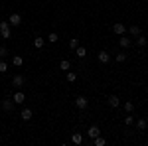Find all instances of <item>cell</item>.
I'll use <instances>...</instances> for the list:
<instances>
[{
    "label": "cell",
    "mask_w": 148,
    "mask_h": 146,
    "mask_svg": "<svg viewBox=\"0 0 148 146\" xmlns=\"http://www.w3.org/2000/svg\"><path fill=\"white\" fill-rule=\"evenodd\" d=\"M12 63H14L16 67H22V65H24V59L20 56H14V57H12Z\"/></svg>",
    "instance_id": "19"
},
{
    "label": "cell",
    "mask_w": 148,
    "mask_h": 146,
    "mask_svg": "<svg viewBox=\"0 0 148 146\" xmlns=\"http://www.w3.org/2000/svg\"><path fill=\"white\" fill-rule=\"evenodd\" d=\"M87 134H89V138H97V136L101 134V128L97 126V124H93V126H89V130H87Z\"/></svg>",
    "instance_id": "7"
},
{
    "label": "cell",
    "mask_w": 148,
    "mask_h": 146,
    "mask_svg": "<svg viewBox=\"0 0 148 146\" xmlns=\"http://www.w3.org/2000/svg\"><path fill=\"white\" fill-rule=\"evenodd\" d=\"M119 45H121V47H125V49H128V47L132 45V40H130V38H126V34H123V36H121V40H119Z\"/></svg>",
    "instance_id": "4"
},
{
    "label": "cell",
    "mask_w": 148,
    "mask_h": 146,
    "mask_svg": "<svg viewBox=\"0 0 148 146\" xmlns=\"http://www.w3.org/2000/svg\"><path fill=\"white\" fill-rule=\"evenodd\" d=\"M146 42H148V40H146V38H144L142 34L136 36V45H138V47H144V45H146Z\"/></svg>",
    "instance_id": "18"
},
{
    "label": "cell",
    "mask_w": 148,
    "mask_h": 146,
    "mask_svg": "<svg viewBox=\"0 0 148 146\" xmlns=\"http://www.w3.org/2000/svg\"><path fill=\"white\" fill-rule=\"evenodd\" d=\"M75 79H77V73H73V71H69V73H67V81H69V83H73Z\"/></svg>",
    "instance_id": "27"
},
{
    "label": "cell",
    "mask_w": 148,
    "mask_h": 146,
    "mask_svg": "<svg viewBox=\"0 0 148 146\" xmlns=\"http://www.w3.org/2000/svg\"><path fill=\"white\" fill-rule=\"evenodd\" d=\"M8 71V63L6 61H0V73H6Z\"/></svg>",
    "instance_id": "28"
},
{
    "label": "cell",
    "mask_w": 148,
    "mask_h": 146,
    "mask_svg": "<svg viewBox=\"0 0 148 146\" xmlns=\"http://www.w3.org/2000/svg\"><path fill=\"white\" fill-rule=\"evenodd\" d=\"M134 124H136V128L142 132V130H146V126H148V123H146V119H138V121H134Z\"/></svg>",
    "instance_id": "12"
},
{
    "label": "cell",
    "mask_w": 148,
    "mask_h": 146,
    "mask_svg": "<svg viewBox=\"0 0 148 146\" xmlns=\"http://www.w3.org/2000/svg\"><path fill=\"white\" fill-rule=\"evenodd\" d=\"M99 61H101V63H109V61H111V53L105 51V49L99 51Z\"/></svg>",
    "instance_id": "11"
},
{
    "label": "cell",
    "mask_w": 148,
    "mask_h": 146,
    "mask_svg": "<svg viewBox=\"0 0 148 146\" xmlns=\"http://www.w3.org/2000/svg\"><path fill=\"white\" fill-rule=\"evenodd\" d=\"M69 67H71V61H69V59H61V61H59V69L69 71Z\"/></svg>",
    "instance_id": "16"
},
{
    "label": "cell",
    "mask_w": 148,
    "mask_h": 146,
    "mask_svg": "<svg viewBox=\"0 0 148 146\" xmlns=\"http://www.w3.org/2000/svg\"><path fill=\"white\" fill-rule=\"evenodd\" d=\"M2 111L12 112L14 111V101H12V99H4V101H2Z\"/></svg>",
    "instance_id": "5"
},
{
    "label": "cell",
    "mask_w": 148,
    "mask_h": 146,
    "mask_svg": "<svg viewBox=\"0 0 148 146\" xmlns=\"http://www.w3.org/2000/svg\"><path fill=\"white\" fill-rule=\"evenodd\" d=\"M75 107H77L79 111H85V109L89 107V101H87V97H77V99H75Z\"/></svg>",
    "instance_id": "1"
},
{
    "label": "cell",
    "mask_w": 148,
    "mask_h": 146,
    "mask_svg": "<svg viewBox=\"0 0 148 146\" xmlns=\"http://www.w3.org/2000/svg\"><path fill=\"white\" fill-rule=\"evenodd\" d=\"M6 56H8V47H6V45H0V59L6 57Z\"/></svg>",
    "instance_id": "26"
},
{
    "label": "cell",
    "mask_w": 148,
    "mask_h": 146,
    "mask_svg": "<svg viewBox=\"0 0 148 146\" xmlns=\"http://www.w3.org/2000/svg\"><path fill=\"white\" fill-rule=\"evenodd\" d=\"M57 40H59V36H57V34H56V32H51V34L47 36V42H49V44H56Z\"/></svg>",
    "instance_id": "24"
},
{
    "label": "cell",
    "mask_w": 148,
    "mask_h": 146,
    "mask_svg": "<svg viewBox=\"0 0 148 146\" xmlns=\"http://www.w3.org/2000/svg\"><path fill=\"white\" fill-rule=\"evenodd\" d=\"M130 124H134V117H130V112H126V117H125V126H130Z\"/></svg>",
    "instance_id": "23"
},
{
    "label": "cell",
    "mask_w": 148,
    "mask_h": 146,
    "mask_svg": "<svg viewBox=\"0 0 148 146\" xmlns=\"http://www.w3.org/2000/svg\"><path fill=\"white\" fill-rule=\"evenodd\" d=\"M8 22H10V26H20V24H22V16H20L18 12H14V14L8 16Z\"/></svg>",
    "instance_id": "2"
},
{
    "label": "cell",
    "mask_w": 148,
    "mask_h": 146,
    "mask_svg": "<svg viewBox=\"0 0 148 146\" xmlns=\"http://www.w3.org/2000/svg\"><path fill=\"white\" fill-rule=\"evenodd\" d=\"M44 44H46V40H44V38H34V47H36V49H42Z\"/></svg>",
    "instance_id": "15"
},
{
    "label": "cell",
    "mask_w": 148,
    "mask_h": 146,
    "mask_svg": "<svg viewBox=\"0 0 148 146\" xmlns=\"http://www.w3.org/2000/svg\"><path fill=\"white\" fill-rule=\"evenodd\" d=\"M75 56L79 57V59H83V57L87 56V49H85L83 45H77V47H75Z\"/></svg>",
    "instance_id": "13"
},
{
    "label": "cell",
    "mask_w": 148,
    "mask_h": 146,
    "mask_svg": "<svg viewBox=\"0 0 148 146\" xmlns=\"http://www.w3.org/2000/svg\"><path fill=\"white\" fill-rule=\"evenodd\" d=\"M128 34L130 36H140V28H138V26H130V28H128Z\"/></svg>",
    "instance_id": "21"
},
{
    "label": "cell",
    "mask_w": 148,
    "mask_h": 146,
    "mask_svg": "<svg viewBox=\"0 0 148 146\" xmlns=\"http://www.w3.org/2000/svg\"><path fill=\"white\" fill-rule=\"evenodd\" d=\"M91 144H95V146H105V144H107V140H105V138L99 134L97 138H93V140H91Z\"/></svg>",
    "instance_id": "14"
},
{
    "label": "cell",
    "mask_w": 148,
    "mask_h": 146,
    "mask_svg": "<svg viewBox=\"0 0 148 146\" xmlns=\"http://www.w3.org/2000/svg\"><path fill=\"white\" fill-rule=\"evenodd\" d=\"M12 101H14V105H22V103L26 101V95H24L22 91H16L14 97H12Z\"/></svg>",
    "instance_id": "6"
},
{
    "label": "cell",
    "mask_w": 148,
    "mask_h": 146,
    "mask_svg": "<svg viewBox=\"0 0 148 146\" xmlns=\"http://www.w3.org/2000/svg\"><path fill=\"white\" fill-rule=\"evenodd\" d=\"M4 28H10V22L6 20V22H0V30H4Z\"/></svg>",
    "instance_id": "30"
},
{
    "label": "cell",
    "mask_w": 148,
    "mask_h": 146,
    "mask_svg": "<svg viewBox=\"0 0 148 146\" xmlns=\"http://www.w3.org/2000/svg\"><path fill=\"white\" fill-rule=\"evenodd\" d=\"M77 45H79V40H77V38H71V40H69V47H71V49H75Z\"/></svg>",
    "instance_id": "25"
},
{
    "label": "cell",
    "mask_w": 148,
    "mask_h": 146,
    "mask_svg": "<svg viewBox=\"0 0 148 146\" xmlns=\"http://www.w3.org/2000/svg\"><path fill=\"white\" fill-rule=\"evenodd\" d=\"M116 61H119V63L126 61V53H116Z\"/></svg>",
    "instance_id": "29"
},
{
    "label": "cell",
    "mask_w": 148,
    "mask_h": 146,
    "mask_svg": "<svg viewBox=\"0 0 148 146\" xmlns=\"http://www.w3.org/2000/svg\"><path fill=\"white\" fill-rule=\"evenodd\" d=\"M20 119H22V121H32V109H30V107L22 109V112H20Z\"/></svg>",
    "instance_id": "9"
},
{
    "label": "cell",
    "mask_w": 148,
    "mask_h": 146,
    "mask_svg": "<svg viewBox=\"0 0 148 146\" xmlns=\"http://www.w3.org/2000/svg\"><path fill=\"white\" fill-rule=\"evenodd\" d=\"M113 32H114L116 36H123V34H126V26H125L123 22H116V24L113 26Z\"/></svg>",
    "instance_id": "3"
},
{
    "label": "cell",
    "mask_w": 148,
    "mask_h": 146,
    "mask_svg": "<svg viewBox=\"0 0 148 146\" xmlns=\"http://www.w3.org/2000/svg\"><path fill=\"white\" fill-rule=\"evenodd\" d=\"M0 36L8 40V38H12V30H10V28H4V30H0Z\"/></svg>",
    "instance_id": "22"
},
{
    "label": "cell",
    "mask_w": 148,
    "mask_h": 146,
    "mask_svg": "<svg viewBox=\"0 0 148 146\" xmlns=\"http://www.w3.org/2000/svg\"><path fill=\"white\" fill-rule=\"evenodd\" d=\"M107 101H109V107H113V109H116V107H121V99H119L116 95H111V97H109Z\"/></svg>",
    "instance_id": "10"
},
{
    "label": "cell",
    "mask_w": 148,
    "mask_h": 146,
    "mask_svg": "<svg viewBox=\"0 0 148 146\" xmlns=\"http://www.w3.org/2000/svg\"><path fill=\"white\" fill-rule=\"evenodd\" d=\"M123 109H125V112H132V111H134V103L126 101L125 105H123Z\"/></svg>",
    "instance_id": "20"
},
{
    "label": "cell",
    "mask_w": 148,
    "mask_h": 146,
    "mask_svg": "<svg viewBox=\"0 0 148 146\" xmlns=\"http://www.w3.org/2000/svg\"><path fill=\"white\" fill-rule=\"evenodd\" d=\"M12 83H14V87H24L26 77H24V75H14V77H12Z\"/></svg>",
    "instance_id": "8"
},
{
    "label": "cell",
    "mask_w": 148,
    "mask_h": 146,
    "mask_svg": "<svg viewBox=\"0 0 148 146\" xmlns=\"http://www.w3.org/2000/svg\"><path fill=\"white\" fill-rule=\"evenodd\" d=\"M71 142H73V144H83V136H81L79 132H75V134L71 136Z\"/></svg>",
    "instance_id": "17"
}]
</instances>
